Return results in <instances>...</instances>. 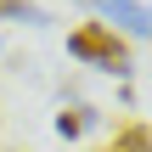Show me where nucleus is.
<instances>
[{
    "label": "nucleus",
    "instance_id": "1",
    "mask_svg": "<svg viewBox=\"0 0 152 152\" xmlns=\"http://www.w3.org/2000/svg\"><path fill=\"white\" fill-rule=\"evenodd\" d=\"M68 51L79 56V62H90V68H107V73H130L135 62H130V45L113 34V28H102V23H79L73 34H68Z\"/></svg>",
    "mask_w": 152,
    "mask_h": 152
},
{
    "label": "nucleus",
    "instance_id": "2",
    "mask_svg": "<svg viewBox=\"0 0 152 152\" xmlns=\"http://www.w3.org/2000/svg\"><path fill=\"white\" fill-rule=\"evenodd\" d=\"M96 11H102L107 23H118V28H130L135 39H141V34L152 28V23H147V6H141V0H96ZM107 23H102V28H107Z\"/></svg>",
    "mask_w": 152,
    "mask_h": 152
},
{
    "label": "nucleus",
    "instance_id": "3",
    "mask_svg": "<svg viewBox=\"0 0 152 152\" xmlns=\"http://www.w3.org/2000/svg\"><path fill=\"white\" fill-rule=\"evenodd\" d=\"M96 107H68V113H56V135L62 141H73V135H85V130H96Z\"/></svg>",
    "mask_w": 152,
    "mask_h": 152
},
{
    "label": "nucleus",
    "instance_id": "4",
    "mask_svg": "<svg viewBox=\"0 0 152 152\" xmlns=\"http://www.w3.org/2000/svg\"><path fill=\"white\" fill-rule=\"evenodd\" d=\"M107 152H147V124H124V130L113 135Z\"/></svg>",
    "mask_w": 152,
    "mask_h": 152
}]
</instances>
